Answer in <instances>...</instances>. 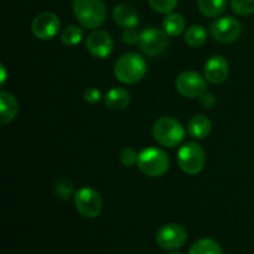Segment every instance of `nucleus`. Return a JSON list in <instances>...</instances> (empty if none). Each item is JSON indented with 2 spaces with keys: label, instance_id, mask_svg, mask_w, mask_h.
<instances>
[{
  "label": "nucleus",
  "instance_id": "obj_1",
  "mask_svg": "<svg viewBox=\"0 0 254 254\" xmlns=\"http://www.w3.org/2000/svg\"><path fill=\"white\" fill-rule=\"evenodd\" d=\"M72 10L79 25L88 30H96L107 17L106 4L102 0H73Z\"/></svg>",
  "mask_w": 254,
  "mask_h": 254
},
{
  "label": "nucleus",
  "instance_id": "obj_2",
  "mask_svg": "<svg viewBox=\"0 0 254 254\" xmlns=\"http://www.w3.org/2000/svg\"><path fill=\"white\" fill-rule=\"evenodd\" d=\"M146 62L140 55L128 52L117 60L114 64V74L122 83L133 84L143 79L146 74Z\"/></svg>",
  "mask_w": 254,
  "mask_h": 254
},
{
  "label": "nucleus",
  "instance_id": "obj_3",
  "mask_svg": "<svg viewBox=\"0 0 254 254\" xmlns=\"http://www.w3.org/2000/svg\"><path fill=\"white\" fill-rule=\"evenodd\" d=\"M186 131L183 124L173 117H161L154 123L153 136L156 143L166 148H174L183 143Z\"/></svg>",
  "mask_w": 254,
  "mask_h": 254
},
{
  "label": "nucleus",
  "instance_id": "obj_4",
  "mask_svg": "<svg viewBox=\"0 0 254 254\" xmlns=\"http://www.w3.org/2000/svg\"><path fill=\"white\" fill-rule=\"evenodd\" d=\"M136 165L145 176L159 178L169 170L170 159L163 149L149 146L139 153Z\"/></svg>",
  "mask_w": 254,
  "mask_h": 254
},
{
  "label": "nucleus",
  "instance_id": "obj_5",
  "mask_svg": "<svg viewBox=\"0 0 254 254\" xmlns=\"http://www.w3.org/2000/svg\"><path fill=\"white\" fill-rule=\"evenodd\" d=\"M178 163L181 170L188 175H197L203 170L206 164V154L202 146L197 143H186L179 149Z\"/></svg>",
  "mask_w": 254,
  "mask_h": 254
},
{
  "label": "nucleus",
  "instance_id": "obj_6",
  "mask_svg": "<svg viewBox=\"0 0 254 254\" xmlns=\"http://www.w3.org/2000/svg\"><path fill=\"white\" fill-rule=\"evenodd\" d=\"M74 205L79 215L86 218H96L103 208L101 193L91 186H84L74 193Z\"/></svg>",
  "mask_w": 254,
  "mask_h": 254
},
{
  "label": "nucleus",
  "instance_id": "obj_7",
  "mask_svg": "<svg viewBox=\"0 0 254 254\" xmlns=\"http://www.w3.org/2000/svg\"><path fill=\"white\" fill-rule=\"evenodd\" d=\"M207 79L195 71L181 72L175 81V87L181 96L186 98H200V96L206 92Z\"/></svg>",
  "mask_w": 254,
  "mask_h": 254
},
{
  "label": "nucleus",
  "instance_id": "obj_8",
  "mask_svg": "<svg viewBox=\"0 0 254 254\" xmlns=\"http://www.w3.org/2000/svg\"><path fill=\"white\" fill-rule=\"evenodd\" d=\"M188 241V231L179 223H166L156 232V242L165 251H175L183 247Z\"/></svg>",
  "mask_w": 254,
  "mask_h": 254
},
{
  "label": "nucleus",
  "instance_id": "obj_9",
  "mask_svg": "<svg viewBox=\"0 0 254 254\" xmlns=\"http://www.w3.org/2000/svg\"><path fill=\"white\" fill-rule=\"evenodd\" d=\"M210 32L213 39L218 42L230 44L236 41L242 34V25L232 16L218 17L211 24Z\"/></svg>",
  "mask_w": 254,
  "mask_h": 254
},
{
  "label": "nucleus",
  "instance_id": "obj_10",
  "mask_svg": "<svg viewBox=\"0 0 254 254\" xmlns=\"http://www.w3.org/2000/svg\"><path fill=\"white\" fill-rule=\"evenodd\" d=\"M169 45V35L164 30L148 27L143 30L139 40L140 50L148 56H156L165 51Z\"/></svg>",
  "mask_w": 254,
  "mask_h": 254
},
{
  "label": "nucleus",
  "instance_id": "obj_11",
  "mask_svg": "<svg viewBox=\"0 0 254 254\" xmlns=\"http://www.w3.org/2000/svg\"><path fill=\"white\" fill-rule=\"evenodd\" d=\"M61 21L59 16L51 11H44L32 20L31 31L39 40H51L60 32Z\"/></svg>",
  "mask_w": 254,
  "mask_h": 254
},
{
  "label": "nucleus",
  "instance_id": "obj_12",
  "mask_svg": "<svg viewBox=\"0 0 254 254\" xmlns=\"http://www.w3.org/2000/svg\"><path fill=\"white\" fill-rule=\"evenodd\" d=\"M86 47L89 54L97 59H106L113 51V40L107 31L94 30L87 37Z\"/></svg>",
  "mask_w": 254,
  "mask_h": 254
},
{
  "label": "nucleus",
  "instance_id": "obj_13",
  "mask_svg": "<svg viewBox=\"0 0 254 254\" xmlns=\"http://www.w3.org/2000/svg\"><path fill=\"white\" fill-rule=\"evenodd\" d=\"M230 66L227 60L221 55H213L205 64V77L213 84H220L227 79Z\"/></svg>",
  "mask_w": 254,
  "mask_h": 254
},
{
  "label": "nucleus",
  "instance_id": "obj_14",
  "mask_svg": "<svg viewBox=\"0 0 254 254\" xmlns=\"http://www.w3.org/2000/svg\"><path fill=\"white\" fill-rule=\"evenodd\" d=\"M113 19L118 26L127 29H135L139 24V15L135 7L130 4L122 2L118 4L113 10Z\"/></svg>",
  "mask_w": 254,
  "mask_h": 254
},
{
  "label": "nucleus",
  "instance_id": "obj_15",
  "mask_svg": "<svg viewBox=\"0 0 254 254\" xmlns=\"http://www.w3.org/2000/svg\"><path fill=\"white\" fill-rule=\"evenodd\" d=\"M19 112L16 98L9 92H0V123L6 126L15 119Z\"/></svg>",
  "mask_w": 254,
  "mask_h": 254
},
{
  "label": "nucleus",
  "instance_id": "obj_16",
  "mask_svg": "<svg viewBox=\"0 0 254 254\" xmlns=\"http://www.w3.org/2000/svg\"><path fill=\"white\" fill-rule=\"evenodd\" d=\"M130 93L126 88H112L104 97V103L107 108L112 111H123L130 104Z\"/></svg>",
  "mask_w": 254,
  "mask_h": 254
},
{
  "label": "nucleus",
  "instance_id": "obj_17",
  "mask_svg": "<svg viewBox=\"0 0 254 254\" xmlns=\"http://www.w3.org/2000/svg\"><path fill=\"white\" fill-rule=\"evenodd\" d=\"M211 129H212V123L207 117L202 114L192 117L188 124L189 134L193 139H205L206 136L210 135Z\"/></svg>",
  "mask_w": 254,
  "mask_h": 254
},
{
  "label": "nucleus",
  "instance_id": "obj_18",
  "mask_svg": "<svg viewBox=\"0 0 254 254\" xmlns=\"http://www.w3.org/2000/svg\"><path fill=\"white\" fill-rule=\"evenodd\" d=\"M163 27L164 31L169 36H179L185 30V19H184L183 15L176 14V12H170V14H168L164 17Z\"/></svg>",
  "mask_w": 254,
  "mask_h": 254
},
{
  "label": "nucleus",
  "instance_id": "obj_19",
  "mask_svg": "<svg viewBox=\"0 0 254 254\" xmlns=\"http://www.w3.org/2000/svg\"><path fill=\"white\" fill-rule=\"evenodd\" d=\"M184 40H185L186 45L190 47H200L207 40V31L201 25H191L188 27L184 35Z\"/></svg>",
  "mask_w": 254,
  "mask_h": 254
},
{
  "label": "nucleus",
  "instance_id": "obj_20",
  "mask_svg": "<svg viewBox=\"0 0 254 254\" xmlns=\"http://www.w3.org/2000/svg\"><path fill=\"white\" fill-rule=\"evenodd\" d=\"M197 6L205 16H220L227 6V0H197Z\"/></svg>",
  "mask_w": 254,
  "mask_h": 254
},
{
  "label": "nucleus",
  "instance_id": "obj_21",
  "mask_svg": "<svg viewBox=\"0 0 254 254\" xmlns=\"http://www.w3.org/2000/svg\"><path fill=\"white\" fill-rule=\"evenodd\" d=\"M190 254H223L221 246L211 238L198 240L191 246Z\"/></svg>",
  "mask_w": 254,
  "mask_h": 254
},
{
  "label": "nucleus",
  "instance_id": "obj_22",
  "mask_svg": "<svg viewBox=\"0 0 254 254\" xmlns=\"http://www.w3.org/2000/svg\"><path fill=\"white\" fill-rule=\"evenodd\" d=\"M60 37L66 46H76L83 39V31L81 27L76 26V25H68L62 29Z\"/></svg>",
  "mask_w": 254,
  "mask_h": 254
},
{
  "label": "nucleus",
  "instance_id": "obj_23",
  "mask_svg": "<svg viewBox=\"0 0 254 254\" xmlns=\"http://www.w3.org/2000/svg\"><path fill=\"white\" fill-rule=\"evenodd\" d=\"M231 9L241 16H248L254 12V0H230Z\"/></svg>",
  "mask_w": 254,
  "mask_h": 254
},
{
  "label": "nucleus",
  "instance_id": "obj_24",
  "mask_svg": "<svg viewBox=\"0 0 254 254\" xmlns=\"http://www.w3.org/2000/svg\"><path fill=\"white\" fill-rule=\"evenodd\" d=\"M151 9L160 14H170L178 6V0H148Z\"/></svg>",
  "mask_w": 254,
  "mask_h": 254
},
{
  "label": "nucleus",
  "instance_id": "obj_25",
  "mask_svg": "<svg viewBox=\"0 0 254 254\" xmlns=\"http://www.w3.org/2000/svg\"><path fill=\"white\" fill-rule=\"evenodd\" d=\"M55 192L62 200H69L72 196H74V188L73 184L67 180H61L55 186Z\"/></svg>",
  "mask_w": 254,
  "mask_h": 254
},
{
  "label": "nucleus",
  "instance_id": "obj_26",
  "mask_svg": "<svg viewBox=\"0 0 254 254\" xmlns=\"http://www.w3.org/2000/svg\"><path fill=\"white\" fill-rule=\"evenodd\" d=\"M138 156L139 154L136 153V150L131 146H127L123 150L121 151V163L123 164L127 168H130V166H134L136 163H138Z\"/></svg>",
  "mask_w": 254,
  "mask_h": 254
},
{
  "label": "nucleus",
  "instance_id": "obj_27",
  "mask_svg": "<svg viewBox=\"0 0 254 254\" xmlns=\"http://www.w3.org/2000/svg\"><path fill=\"white\" fill-rule=\"evenodd\" d=\"M83 98L87 103L97 104L102 99V92L96 87H89L84 91Z\"/></svg>",
  "mask_w": 254,
  "mask_h": 254
},
{
  "label": "nucleus",
  "instance_id": "obj_28",
  "mask_svg": "<svg viewBox=\"0 0 254 254\" xmlns=\"http://www.w3.org/2000/svg\"><path fill=\"white\" fill-rule=\"evenodd\" d=\"M122 40L124 44L127 45H135L138 44L140 40V35L135 31L134 29H127L124 30L123 35H122Z\"/></svg>",
  "mask_w": 254,
  "mask_h": 254
},
{
  "label": "nucleus",
  "instance_id": "obj_29",
  "mask_svg": "<svg viewBox=\"0 0 254 254\" xmlns=\"http://www.w3.org/2000/svg\"><path fill=\"white\" fill-rule=\"evenodd\" d=\"M200 103L202 104L203 108L211 109L216 106V97L211 92H205L200 96Z\"/></svg>",
  "mask_w": 254,
  "mask_h": 254
},
{
  "label": "nucleus",
  "instance_id": "obj_30",
  "mask_svg": "<svg viewBox=\"0 0 254 254\" xmlns=\"http://www.w3.org/2000/svg\"><path fill=\"white\" fill-rule=\"evenodd\" d=\"M0 69H1V79H0V82H1V84H4L5 79H6V69H5L4 64L0 66Z\"/></svg>",
  "mask_w": 254,
  "mask_h": 254
},
{
  "label": "nucleus",
  "instance_id": "obj_31",
  "mask_svg": "<svg viewBox=\"0 0 254 254\" xmlns=\"http://www.w3.org/2000/svg\"><path fill=\"white\" fill-rule=\"evenodd\" d=\"M169 254H183V253H178V252H173V253H169Z\"/></svg>",
  "mask_w": 254,
  "mask_h": 254
}]
</instances>
